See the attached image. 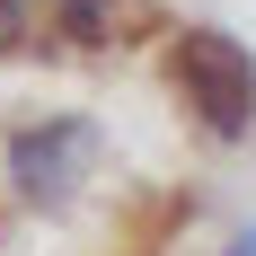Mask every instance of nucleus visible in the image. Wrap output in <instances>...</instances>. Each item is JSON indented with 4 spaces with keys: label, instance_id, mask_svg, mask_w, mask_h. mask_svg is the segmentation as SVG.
Instances as JSON below:
<instances>
[{
    "label": "nucleus",
    "instance_id": "nucleus-1",
    "mask_svg": "<svg viewBox=\"0 0 256 256\" xmlns=\"http://www.w3.org/2000/svg\"><path fill=\"white\" fill-rule=\"evenodd\" d=\"M186 88H194V106H204L221 132L256 124V62L238 44H221V36H194V44H186Z\"/></svg>",
    "mask_w": 256,
    "mask_h": 256
},
{
    "label": "nucleus",
    "instance_id": "nucleus-2",
    "mask_svg": "<svg viewBox=\"0 0 256 256\" xmlns=\"http://www.w3.org/2000/svg\"><path fill=\"white\" fill-rule=\"evenodd\" d=\"M9 168H18V177H80V168H88V132H44V124H26L18 142H9Z\"/></svg>",
    "mask_w": 256,
    "mask_h": 256
},
{
    "label": "nucleus",
    "instance_id": "nucleus-3",
    "mask_svg": "<svg viewBox=\"0 0 256 256\" xmlns=\"http://www.w3.org/2000/svg\"><path fill=\"white\" fill-rule=\"evenodd\" d=\"M124 18H132V0H44V26L62 44H106Z\"/></svg>",
    "mask_w": 256,
    "mask_h": 256
},
{
    "label": "nucleus",
    "instance_id": "nucleus-4",
    "mask_svg": "<svg viewBox=\"0 0 256 256\" xmlns=\"http://www.w3.org/2000/svg\"><path fill=\"white\" fill-rule=\"evenodd\" d=\"M36 26H44V0H0V53H18Z\"/></svg>",
    "mask_w": 256,
    "mask_h": 256
}]
</instances>
